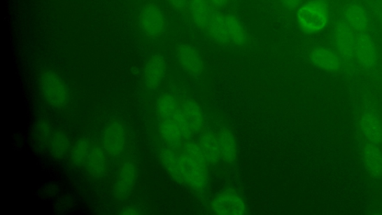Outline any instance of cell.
Masks as SVG:
<instances>
[{
    "instance_id": "f546056e",
    "label": "cell",
    "mask_w": 382,
    "mask_h": 215,
    "mask_svg": "<svg viewBox=\"0 0 382 215\" xmlns=\"http://www.w3.org/2000/svg\"><path fill=\"white\" fill-rule=\"evenodd\" d=\"M229 0H208L209 4L213 8L221 9L227 6Z\"/></svg>"
},
{
    "instance_id": "44dd1931",
    "label": "cell",
    "mask_w": 382,
    "mask_h": 215,
    "mask_svg": "<svg viewBox=\"0 0 382 215\" xmlns=\"http://www.w3.org/2000/svg\"><path fill=\"white\" fill-rule=\"evenodd\" d=\"M181 110L192 132L199 131L204 125V116L195 102L189 98L183 101Z\"/></svg>"
},
{
    "instance_id": "ac0fdd59",
    "label": "cell",
    "mask_w": 382,
    "mask_h": 215,
    "mask_svg": "<svg viewBox=\"0 0 382 215\" xmlns=\"http://www.w3.org/2000/svg\"><path fill=\"white\" fill-rule=\"evenodd\" d=\"M362 156L365 165L370 174L376 178L382 176V152L379 146L367 143L364 146Z\"/></svg>"
},
{
    "instance_id": "4316f807",
    "label": "cell",
    "mask_w": 382,
    "mask_h": 215,
    "mask_svg": "<svg viewBox=\"0 0 382 215\" xmlns=\"http://www.w3.org/2000/svg\"><path fill=\"white\" fill-rule=\"evenodd\" d=\"M87 151V144L85 141L78 142L73 151V157L77 162H80L84 160Z\"/></svg>"
},
{
    "instance_id": "cb8c5ba5",
    "label": "cell",
    "mask_w": 382,
    "mask_h": 215,
    "mask_svg": "<svg viewBox=\"0 0 382 215\" xmlns=\"http://www.w3.org/2000/svg\"><path fill=\"white\" fill-rule=\"evenodd\" d=\"M134 176H136V169L134 165L127 162L123 165L118 183V190L121 194H125L132 188Z\"/></svg>"
},
{
    "instance_id": "ffe728a7",
    "label": "cell",
    "mask_w": 382,
    "mask_h": 215,
    "mask_svg": "<svg viewBox=\"0 0 382 215\" xmlns=\"http://www.w3.org/2000/svg\"><path fill=\"white\" fill-rule=\"evenodd\" d=\"M161 158L168 173L181 184H186L185 174L181 158L171 151L164 150Z\"/></svg>"
},
{
    "instance_id": "e0dca14e",
    "label": "cell",
    "mask_w": 382,
    "mask_h": 215,
    "mask_svg": "<svg viewBox=\"0 0 382 215\" xmlns=\"http://www.w3.org/2000/svg\"><path fill=\"white\" fill-rule=\"evenodd\" d=\"M216 137L221 160L229 164L234 162L237 160L238 148L233 134L228 130L222 129Z\"/></svg>"
},
{
    "instance_id": "8fae6325",
    "label": "cell",
    "mask_w": 382,
    "mask_h": 215,
    "mask_svg": "<svg viewBox=\"0 0 382 215\" xmlns=\"http://www.w3.org/2000/svg\"><path fill=\"white\" fill-rule=\"evenodd\" d=\"M361 131L369 143L379 146L382 142V123L373 110H367L363 113L360 120Z\"/></svg>"
},
{
    "instance_id": "8992f818",
    "label": "cell",
    "mask_w": 382,
    "mask_h": 215,
    "mask_svg": "<svg viewBox=\"0 0 382 215\" xmlns=\"http://www.w3.org/2000/svg\"><path fill=\"white\" fill-rule=\"evenodd\" d=\"M43 97L48 103L56 107L63 106L66 101L67 90L62 79L55 74H45L41 79Z\"/></svg>"
},
{
    "instance_id": "4dcf8cb0",
    "label": "cell",
    "mask_w": 382,
    "mask_h": 215,
    "mask_svg": "<svg viewBox=\"0 0 382 215\" xmlns=\"http://www.w3.org/2000/svg\"><path fill=\"white\" fill-rule=\"evenodd\" d=\"M137 211H134V209H123L122 211L120 212L121 214H137Z\"/></svg>"
},
{
    "instance_id": "277c9868",
    "label": "cell",
    "mask_w": 382,
    "mask_h": 215,
    "mask_svg": "<svg viewBox=\"0 0 382 215\" xmlns=\"http://www.w3.org/2000/svg\"><path fill=\"white\" fill-rule=\"evenodd\" d=\"M183 165L186 185L197 191L204 190L208 183V164L188 156L183 153L179 155Z\"/></svg>"
},
{
    "instance_id": "9c48e42d",
    "label": "cell",
    "mask_w": 382,
    "mask_h": 215,
    "mask_svg": "<svg viewBox=\"0 0 382 215\" xmlns=\"http://www.w3.org/2000/svg\"><path fill=\"white\" fill-rule=\"evenodd\" d=\"M213 41L224 46H230L227 35L226 18L220 9L212 7L205 31Z\"/></svg>"
},
{
    "instance_id": "2e32d148",
    "label": "cell",
    "mask_w": 382,
    "mask_h": 215,
    "mask_svg": "<svg viewBox=\"0 0 382 215\" xmlns=\"http://www.w3.org/2000/svg\"><path fill=\"white\" fill-rule=\"evenodd\" d=\"M225 18L230 45L236 47L245 46L249 41V36L241 20L230 13L225 14Z\"/></svg>"
},
{
    "instance_id": "7402d4cb",
    "label": "cell",
    "mask_w": 382,
    "mask_h": 215,
    "mask_svg": "<svg viewBox=\"0 0 382 215\" xmlns=\"http://www.w3.org/2000/svg\"><path fill=\"white\" fill-rule=\"evenodd\" d=\"M160 130L162 138L171 146H176L185 141L183 135L174 118L160 120Z\"/></svg>"
},
{
    "instance_id": "5bb4252c",
    "label": "cell",
    "mask_w": 382,
    "mask_h": 215,
    "mask_svg": "<svg viewBox=\"0 0 382 215\" xmlns=\"http://www.w3.org/2000/svg\"><path fill=\"white\" fill-rule=\"evenodd\" d=\"M125 143V130L118 123L111 124L106 131L104 139V149L107 153L113 156L120 154Z\"/></svg>"
},
{
    "instance_id": "7a4b0ae2",
    "label": "cell",
    "mask_w": 382,
    "mask_h": 215,
    "mask_svg": "<svg viewBox=\"0 0 382 215\" xmlns=\"http://www.w3.org/2000/svg\"><path fill=\"white\" fill-rule=\"evenodd\" d=\"M139 22L145 35L153 39L162 37L167 28V20L163 11L154 4H146L142 7Z\"/></svg>"
},
{
    "instance_id": "52a82bcc",
    "label": "cell",
    "mask_w": 382,
    "mask_h": 215,
    "mask_svg": "<svg viewBox=\"0 0 382 215\" xmlns=\"http://www.w3.org/2000/svg\"><path fill=\"white\" fill-rule=\"evenodd\" d=\"M176 58L183 70L190 76L197 78L204 74V61L192 46L188 44L179 45L176 49Z\"/></svg>"
},
{
    "instance_id": "30bf717a",
    "label": "cell",
    "mask_w": 382,
    "mask_h": 215,
    "mask_svg": "<svg viewBox=\"0 0 382 215\" xmlns=\"http://www.w3.org/2000/svg\"><path fill=\"white\" fill-rule=\"evenodd\" d=\"M310 60L319 69L331 72L341 70L344 62L338 52L327 48L313 49L310 54Z\"/></svg>"
},
{
    "instance_id": "83f0119b",
    "label": "cell",
    "mask_w": 382,
    "mask_h": 215,
    "mask_svg": "<svg viewBox=\"0 0 382 215\" xmlns=\"http://www.w3.org/2000/svg\"><path fill=\"white\" fill-rule=\"evenodd\" d=\"M171 6L179 13H187L189 0H167Z\"/></svg>"
},
{
    "instance_id": "6da1fadb",
    "label": "cell",
    "mask_w": 382,
    "mask_h": 215,
    "mask_svg": "<svg viewBox=\"0 0 382 215\" xmlns=\"http://www.w3.org/2000/svg\"><path fill=\"white\" fill-rule=\"evenodd\" d=\"M330 18V7L327 0H309L297 10L298 27L308 36L323 32L327 27Z\"/></svg>"
},
{
    "instance_id": "7c38bea8",
    "label": "cell",
    "mask_w": 382,
    "mask_h": 215,
    "mask_svg": "<svg viewBox=\"0 0 382 215\" xmlns=\"http://www.w3.org/2000/svg\"><path fill=\"white\" fill-rule=\"evenodd\" d=\"M355 32L367 31L369 25L367 11L361 5L350 4L344 6L341 18Z\"/></svg>"
},
{
    "instance_id": "5b68a950",
    "label": "cell",
    "mask_w": 382,
    "mask_h": 215,
    "mask_svg": "<svg viewBox=\"0 0 382 215\" xmlns=\"http://www.w3.org/2000/svg\"><path fill=\"white\" fill-rule=\"evenodd\" d=\"M355 58L365 69H372L378 60L376 43L367 31L356 32Z\"/></svg>"
},
{
    "instance_id": "d6986e66",
    "label": "cell",
    "mask_w": 382,
    "mask_h": 215,
    "mask_svg": "<svg viewBox=\"0 0 382 215\" xmlns=\"http://www.w3.org/2000/svg\"><path fill=\"white\" fill-rule=\"evenodd\" d=\"M199 145L208 165H215L221 160L218 139L215 135L210 132L202 134Z\"/></svg>"
},
{
    "instance_id": "603a6c76",
    "label": "cell",
    "mask_w": 382,
    "mask_h": 215,
    "mask_svg": "<svg viewBox=\"0 0 382 215\" xmlns=\"http://www.w3.org/2000/svg\"><path fill=\"white\" fill-rule=\"evenodd\" d=\"M181 109L178 106L174 97L170 95L161 96L157 104V111L160 120L170 119L174 117L178 111Z\"/></svg>"
},
{
    "instance_id": "ba28073f",
    "label": "cell",
    "mask_w": 382,
    "mask_h": 215,
    "mask_svg": "<svg viewBox=\"0 0 382 215\" xmlns=\"http://www.w3.org/2000/svg\"><path fill=\"white\" fill-rule=\"evenodd\" d=\"M167 71V63L164 56L156 54L152 56L145 65L143 81L146 87L154 90L162 84Z\"/></svg>"
},
{
    "instance_id": "3957f363",
    "label": "cell",
    "mask_w": 382,
    "mask_h": 215,
    "mask_svg": "<svg viewBox=\"0 0 382 215\" xmlns=\"http://www.w3.org/2000/svg\"><path fill=\"white\" fill-rule=\"evenodd\" d=\"M355 34L342 18L337 21L332 32V41L344 62H352L355 60Z\"/></svg>"
},
{
    "instance_id": "f1b7e54d",
    "label": "cell",
    "mask_w": 382,
    "mask_h": 215,
    "mask_svg": "<svg viewBox=\"0 0 382 215\" xmlns=\"http://www.w3.org/2000/svg\"><path fill=\"white\" fill-rule=\"evenodd\" d=\"M280 4L288 11H295L303 4V0H280Z\"/></svg>"
},
{
    "instance_id": "9a60e30c",
    "label": "cell",
    "mask_w": 382,
    "mask_h": 215,
    "mask_svg": "<svg viewBox=\"0 0 382 215\" xmlns=\"http://www.w3.org/2000/svg\"><path fill=\"white\" fill-rule=\"evenodd\" d=\"M211 9L208 0H189L187 13L194 26L205 31Z\"/></svg>"
},
{
    "instance_id": "4fadbf2b",
    "label": "cell",
    "mask_w": 382,
    "mask_h": 215,
    "mask_svg": "<svg viewBox=\"0 0 382 215\" xmlns=\"http://www.w3.org/2000/svg\"><path fill=\"white\" fill-rule=\"evenodd\" d=\"M213 211L218 214H243L246 208L243 200L236 194L226 192L213 202Z\"/></svg>"
},
{
    "instance_id": "484cf974",
    "label": "cell",
    "mask_w": 382,
    "mask_h": 215,
    "mask_svg": "<svg viewBox=\"0 0 382 215\" xmlns=\"http://www.w3.org/2000/svg\"><path fill=\"white\" fill-rule=\"evenodd\" d=\"M52 143L55 154L59 157L64 155L69 148V139L62 132H57L54 134Z\"/></svg>"
},
{
    "instance_id": "d4e9b609",
    "label": "cell",
    "mask_w": 382,
    "mask_h": 215,
    "mask_svg": "<svg viewBox=\"0 0 382 215\" xmlns=\"http://www.w3.org/2000/svg\"><path fill=\"white\" fill-rule=\"evenodd\" d=\"M89 163L95 174H102L105 169L104 151L97 147L93 149L89 155Z\"/></svg>"
}]
</instances>
